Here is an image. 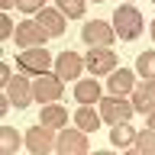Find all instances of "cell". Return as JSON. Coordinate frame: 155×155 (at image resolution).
<instances>
[{
    "instance_id": "cell-1",
    "label": "cell",
    "mask_w": 155,
    "mask_h": 155,
    "mask_svg": "<svg viewBox=\"0 0 155 155\" xmlns=\"http://www.w3.org/2000/svg\"><path fill=\"white\" fill-rule=\"evenodd\" d=\"M113 32L120 39H126V42H133V39H139L142 36V13L136 7H129V3H123V7H116V13H113Z\"/></svg>"
},
{
    "instance_id": "cell-2",
    "label": "cell",
    "mask_w": 155,
    "mask_h": 155,
    "mask_svg": "<svg viewBox=\"0 0 155 155\" xmlns=\"http://www.w3.org/2000/svg\"><path fill=\"white\" fill-rule=\"evenodd\" d=\"M81 39H84L87 48H104V45H113L116 32L104 19H91V23H84V29H81Z\"/></svg>"
},
{
    "instance_id": "cell-3",
    "label": "cell",
    "mask_w": 155,
    "mask_h": 155,
    "mask_svg": "<svg viewBox=\"0 0 155 155\" xmlns=\"http://www.w3.org/2000/svg\"><path fill=\"white\" fill-rule=\"evenodd\" d=\"M133 113H136V107L126 104L123 97H116V94L104 97V104H100V116H104V123H110V126L129 123V120H133Z\"/></svg>"
},
{
    "instance_id": "cell-4",
    "label": "cell",
    "mask_w": 155,
    "mask_h": 155,
    "mask_svg": "<svg viewBox=\"0 0 155 155\" xmlns=\"http://www.w3.org/2000/svg\"><path fill=\"white\" fill-rule=\"evenodd\" d=\"M61 91H65V78L58 74H39L36 84H32V94H36L39 104H58Z\"/></svg>"
},
{
    "instance_id": "cell-5",
    "label": "cell",
    "mask_w": 155,
    "mask_h": 155,
    "mask_svg": "<svg viewBox=\"0 0 155 155\" xmlns=\"http://www.w3.org/2000/svg\"><path fill=\"white\" fill-rule=\"evenodd\" d=\"M84 68H87L94 78L110 74V71L116 68V52H113L110 45H104V48H91V52H87V58H84Z\"/></svg>"
},
{
    "instance_id": "cell-6",
    "label": "cell",
    "mask_w": 155,
    "mask_h": 155,
    "mask_svg": "<svg viewBox=\"0 0 155 155\" xmlns=\"http://www.w3.org/2000/svg\"><path fill=\"white\" fill-rule=\"evenodd\" d=\"M16 65L29 74H48V68H52V55H48L45 48H23L16 55Z\"/></svg>"
},
{
    "instance_id": "cell-7",
    "label": "cell",
    "mask_w": 155,
    "mask_h": 155,
    "mask_svg": "<svg viewBox=\"0 0 155 155\" xmlns=\"http://www.w3.org/2000/svg\"><path fill=\"white\" fill-rule=\"evenodd\" d=\"M55 149H58L61 155H84L91 145H87V136H84V129H81V126H78V129H65V126H61Z\"/></svg>"
},
{
    "instance_id": "cell-8",
    "label": "cell",
    "mask_w": 155,
    "mask_h": 155,
    "mask_svg": "<svg viewBox=\"0 0 155 155\" xmlns=\"http://www.w3.org/2000/svg\"><path fill=\"white\" fill-rule=\"evenodd\" d=\"M13 39H16L19 48H42V45H45V39H48V32L39 26V23H29V19H26V23H19V26H16Z\"/></svg>"
},
{
    "instance_id": "cell-9",
    "label": "cell",
    "mask_w": 155,
    "mask_h": 155,
    "mask_svg": "<svg viewBox=\"0 0 155 155\" xmlns=\"http://www.w3.org/2000/svg\"><path fill=\"white\" fill-rule=\"evenodd\" d=\"M133 107L136 113H152L155 110V78H142L133 87Z\"/></svg>"
},
{
    "instance_id": "cell-10",
    "label": "cell",
    "mask_w": 155,
    "mask_h": 155,
    "mask_svg": "<svg viewBox=\"0 0 155 155\" xmlns=\"http://www.w3.org/2000/svg\"><path fill=\"white\" fill-rule=\"evenodd\" d=\"M81 71H84V58L78 55V52H71V48H68V52H58V58H55V74L58 78H81Z\"/></svg>"
},
{
    "instance_id": "cell-11",
    "label": "cell",
    "mask_w": 155,
    "mask_h": 155,
    "mask_svg": "<svg viewBox=\"0 0 155 155\" xmlns=\"http://www.w3.org/2000/svg\"><path fill=\"white\" fill-rule=\"evenodd\" d=\"M7 97H10V104L19 107V110L29 107V100H32L36 94H32V84L26 81V74H23V78H10V81H7Z\"/></svg>"
},
{
    "instance_id": "cell-12",
    "label": "cell",
    "mask_w": 155,
    "mask_h": 155,
    "mask_svg": "<svg viewBox=\"0 0 155 155\" xmlns=\"http://www.w3.org/2000/svg\"><path fill=\"white\" fill-rule=\"evenodd\" d=\"M26 149L36 152V155H48V152H52V129H48L45 123L26 129Z\"/></svg>"
},
{
    "instance_id": "cell-13",
    "label": "cell",
    "mask_w": 155,
    "mask_h": 155,
    "mask_svg": "<svg viewBox=\"0 0 155 155\" xmlns=\"http://www.w3.org/2000/svg\"><path fill=\"white\" fill-rule=\"evenodd\" d=\"M36 23L45 29L52 39L65 36V13H61V10H48V7H42V10L36 13Z\"/></svg>"
},
{
    "instance_id": "cell-14",
    "label": "cell",
    "mask_w": 155,
    "mask_h": 155,
    "mask_svg": "<svg viewBox=\"0 0 155 155\" xmlns=\"http://www.w3.org/2000/svg\"><path fill=\"white\" fill-rule=\"evenodd\" d=\"M107 84H110V94L123 97V94H129V91L136 87V78H133V71H129V68H113Z\"/></svg>"
},
{
    "instance_id": "cell-15",
    "label": "cell",
    "mask_w": 155,
    "mask_h": 155,
    "mask_svg": "<svg viewBox=\"0 0 155 155\" xmlns=\"http://www.w3.org/2000/svg\"><path fill=\"white\" fill-rule=\"evenodd\" d=\"M74 100L78 104H100V84L94 78H84L74 84Z\"/></svg>"
},
{
    "instance_id": "cell-16",
    "label": "cell",
    "mask_w": 155,
    "mask_h": 155,
    "mask_svg": "<svg viewBox=\"0 0 155 155\" xmlns=\"http://www.w3.org/2000/svg\"><path fill=\"white\" fill-rule=\"evenodd\" d=\"M74 123L84 129V133H94V129H100V113L94 110V104H81L74 113Z\"/></svg>"
},
{
    "instance_id": "cell-17",
    "label": "cell",
    "mask_w": 155,
    "mask_h": 155,
    "mask_svg": "<svg viewBox=\"0 0 155 155\" xmlns=\"http://www.w3.org/2000/svg\"><path fill=\"white\" fill-rule=\"evenodd\" d=\"M39 123H45L48 129H61V126L68 123V113L58 104H45V107H42V113H39Z\"/></svg>"
},
{
    "instance_id": "cell-18",
    "label": "cell",
    "mask_w": 155,
    "mask_h": 155,
    "mask_svg": "<svg viewBox=\"0 0 155 155\" xmlns=\"http://www.w3.org/2000/svg\"><path fill=\"white\" fill-rule=\"evenodd\" d=\"M110 142H113L116 149H129V145L136 142V129H133V123H116L113 129H110Z\"/></svg>"
},
{
    "instance_id": "cell-19",
    "label": "cell",
    "mask_w": 155,
    "mask_h": 155,
    "mask_svg": "<svg viewBox=\"0 0 155 155\" xmlns=\"http://www.w3.org/2000/svg\"><path fill=\"white\" fill-rule=\"evenodd\" d=\"M133 152L136 155H155V129H139L136 133V142H133Z\"/></svg>"
},
{
    "instance_id": "cell-20",
    "label": "cell",
    "mask_w": 155,
    "mask_h": 155,
    "mask_svg": "<svg viewBox=\"0 0 155 155\" xmlns=\"http://www.w3.org/2000/svg\"><path fill=\"white\" fill-rule=\"evenodd\" d=\"M136 71H139V78H155V48L136 58Z\"/></svg>"
},
{
    "instance_id": "cell-21",
    "label": "cell",
    "mask_w": 155,
    "mask_h": 155,
    "mask_svg": "<svg viewBox=\"0 0 155 155\" xmlns=\"http://www.w3.org/2000/svg\"><path fill=\"white\" fill-rule=\"evenodd\" d=\"M0 149H3L7 155L19 149V133L13 129V126H3V129H0Z\"/></svg>"
},
{
    "instance_id": "cell-22",
    "label": "cell",
    "mask_w": 155,
    "mask_h": 155,
    "mask_svg": "<svg viewBox=\"0 0 155 155\" xmlns=\"http://www.w3.org/2000/svg\"><path fill=\"white\" fill-rule=\"evenodd\" d=\"M84 7H87V0H58V10L65 16H71V19L84 16Z\"/></svg>"
},
{
    "instance_id": "cell-23",
    "label": "cell",
    "mask_w": 155,
    "mask_h": 155,
    "mask_svg": "<svg viewBox=\"0 0 155 155\" xmlns=\"http://www.w3.org/2000/svg\"><path fill=\"white\" fill-rule=\"evenodd\" d=\"M16 7L23 13H39V10L45 7V0H16Z\"/></svg>"
},
{
    "instance_id": "cell-24",
    "label": "cell",
    "mask_w": 155,
    "mask_h": 155,
    "mask_svg": "<svg viewBox=\"0 0 155 155\" xmlns=\"http://www.w3.org/2000/svg\"><path fill=\"white\" fill-rule=\"evenodd\" d=\"M13 32H16V26H13L10 19H0V39H10Z\"/></svg>"
},
{
    "instance_id": "cell-25",
    "label": "cell",
    "mask_w": 155,
    "mask_h": 155,
    "mask_svg": "<svg viewBox=\"0 0 155 155\" xmlns=\"http://www.w3.org/2000/svg\"><path fill=\"white\" fill-rule=\"evenodd\" d=\"M10 78H13V74H10V68H7V65H0V84H7Z\"/></svg>"
},
{
    "instance_id": "cell-26",
    "label": "cell",
    "mask_w": 155,
    "mask_h": 155,
    "mask_svg": "<svg viewBox=\"0 0 155 155\" xmlns=\"http://www.w3.org/2000/svg\"><path fill=\"white\" fill-rule=\"evenodd\" d=\"M145 116H149V126L155 129V110H152V113H145Z\"/></svg>"
},
{
    "instance_id": "cell-27",
    "label": "cell",
    "mask_w": 155,
    "mask_h": 155,
    "mask_svg": "<svg viewBox=\"0 0 155 155\" xmlns=\"http://www.w3.org/2000/svg\"><path fill=\"white\" fill-rule=\"evenodd\" d=\"M0 3H3V7H16V0H0Z\"/></svg>"
},
{
    "instance_id": "cell-28",
    "label": "cell",
    "mask_w": 155,
    "mask_h": 155,
    "mask_svg": "<svg viewBox=\"0 0 155 155\" xmlns=\"http://www.w3.org/2000/svg\"><path fill=\"white\" fill-rule=\"evenodd\" d=\"M152 42H155V23H152Z\"/></svg>"
},
{
    "instance_id": "cell-29",
    "label": "cell",
    "mask_w": 155,
    "mask_h": 155,
    "mask_svg": "<svg viewBox=\"0 0 155 155\" xmlns=\"http://www.w3.org/2000/svg\"><path fill=\"white\" fill-rule=\"evenodd\" d=\"M94 3H104V0H94Z\"/></svg>"
},
{
    "instance_id": "cell-30",
    "label": "cell",
    "mask_w": 155,
    "mask_h": 155,
    "mask_svg": "<svg viewBox=\"0 0 155 155\" xmlns=\"http://www.w3.org/2000/svg\"><path fill=\"white\" fill-rule=\"evenodd\" d=\"M152 3H155V0H152Z\"/></svg>"
}]
</instances>
